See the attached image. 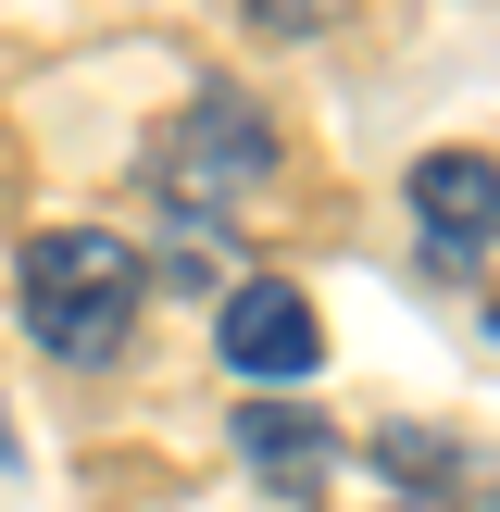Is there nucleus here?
Here are the masks:
<instances>
[{"label": "nucleus", "instance_id": "f257e3e1", "mask_svg": "<svg viewBox=\"0 0 500 512\" xmlns=\"http://www.w3.org/2000/svg\"><path fill=\"white\" fill-rule=\"evenodd\" d=\"M25 338L50 350V363L100 375L125 350V325H138V250L113 238V225H50V238H25Z\"/></svg>", "mask_w": 500, "mask_h": 512}, {"label": "nucleus", "instance_id": "f03ea898", "mask_svg": "<svg viewBox=\"0 0 500 512\" xmlns=\"http://www.w3.org/2000/svg\"><path fill=\"white\" fill-rule=\"evenodd\" d=\"M263 163H275V138H263V113H250L238 88H200L188 113H175L163 138H150V188L175 200V225H213V213H238Z\"/></svg>", "mask_w": 500, "mask_h": 512}, {"label": "nucleus", "instance_id": "7ed1b4c3", "mask_svg": "<svg viewBox=\"0 0 500 512\" xmlns=\"http://www.w3.org/2000/svg\"><path fill=\"white\" fill-rule=\"evenodd\" d=\"M213 338H225V375L263 388V400L313 388V363H325V325H313V300H300L288 275H238L225 313H213Z\"/></svg>", "mask_w": 500, "mask_h": 512}, {"label": "nucleus", "instance_id": "20e7f679", "mask_svg": "<svg viewBox=\"0 0 500 512\" xmlns=\"http://www.w3.org/2000/svg\"><path fill=\"white\" fill-rule=\"evenodd\" d=\"M413 225H425V263H475L500 238V163L488 150H425L413 163Z\"/></svg>", "mask_w": 500, "mask_h": 512}, {"label": "nucleus", "instance_id": "39448f33", "mask_svg": "<svg viewBox=\"0 0 500 512\" xmlns=\"http://www.w3.org/2000/svg\"><path fill=\"white\" fill-rule=\"evenodd\" d=\"M238 463L263 475L275 500H325V488H338V463H350V450L325 438V425L300 413V400H263V388H250V400H238Z\"/></svg>", "mask_w": 500, "mask_h": 512}, {"label": "nucleus", "instance_id": "423d86ee", "mask_svg": "<svg viewBox=\"0 0 500 512\" xmlns=\"http://www.w3.org/2000/svg\"><path fill=\"white\" fill-rule=\"evenodd\" d=\"M375 463H388L400 488H463V450H450L438 425H375Z\"/></svg>", "mask_w": 500, "mask_h": 512}, {"label": "nucleus", "instance_id": "0eeeda50", "mask_svg": "<svg viewBox=\"0 0 500 512\" xmlns=\"http://www.w3.org/2000/svg\"><path fill=\"white\" fill-rule=\"evenodd\" d=\"M325 13V0H263V25H313Z\"/></svg>", "mask_w": 500, "mask_h": 512}, {"label": "nucleus", "instance_id": "6e6552de", "mask_svg": "<svg viewBox=\"0 0 500 512\" xmlns=\"http://www.w3.org/2000/svg\"><path fill=\"white\" fill-rule=\"evenodd\" d=\"M0 475H13V413H0Z\"/></svg>", "mask_w": 500, "mask_h": 512}]
</instances>
